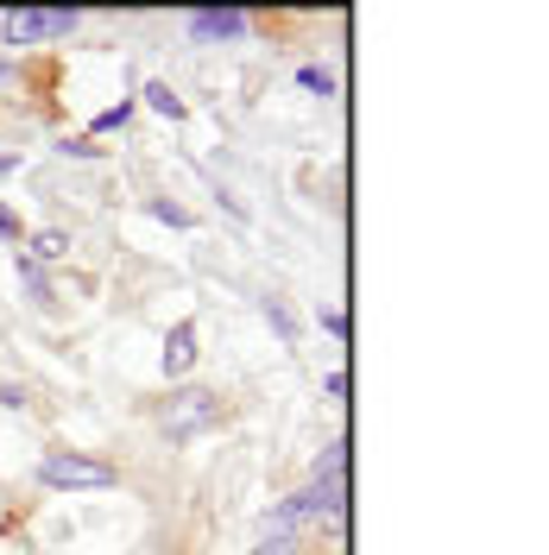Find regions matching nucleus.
I'll list each match as a JSON object with an SVG mask.
<instances>
[{"mask_svg": "<svg viewBox=\"0 0 549 555\" xmlns=\"http://www.w3.org/2000/svg\"><path fill=\"white\" fill-rule=\"evenodd\" d=\"M297 512H316V518H347V442H329L309 486L297 492Z\"/></svg>", "mask_w": 549, "mask_h": 555, "instance_id": "1", "label": "nucleus"}, {"mask_svg": "<svg viewBox=\"0 0 549 555\" xmlns=\"http://www.w3.org/2000/svg\"><path fill=\"white\" fill-rule=\"evenodd\" d=\"M221 416H228V404H221L215 391H203V385H183V391H171V404L158 411V429H165L171 442H190V436L215 429Z\"/></svg>", "mask_w": 549, "mask_h": 555, "instance_id": "2", "label": "nucleus"}, {"mask_svg": "<svg viewBox=\"0 0 549 555\" xmlns=\"http://www.w3.org/2000/svg\"><path fill=\"white\" fill-rule=\"evenodd\" d=\"M38 486H51V492H107L114 486V467L107 461H89V454H44L38 461Z\"/></svg>", "mask_w": 549, "mask_h": 555, "instance_id": "3", "label": "nucleus"}, {"mask_svg": "<svg viewBox=\"0 0 549 555\" xmlns=\"http://www.w3.org/2000/svg\"><path fill=\"white\" fill-rule=\"evenodd\" d=\"M64 33H76V13L69 7H20L0 26L7 44H44V38H64Z\"/></svg>", "mask_w": 549, "mask_h": 555, "instance_id": "4", "label": "nucleus"}, {"mask_svg": "<svg viewBox=\"0 0 549 555\" xmlns=\"http://www.w3.org/2000/svg\"><path fill=\"white\" fill-rule=\"evenodd\" d=\"M246 33V13L241 7H221V13H190V38L196 44H221V38H241Z\"/></svg>", "mask_w": 549, "mask_h": 555, "instance_id": "5", "label": "nucleus"}, {"mask_svg": "<svg viewBox=\"0 0 549 555\" xmlns=\"http://www.w3.org/2000/svg\"><path fill=\"white\" fill-rule=\"evenodd\" d=\"M196 366V322H171V335H165V373L183 379Z\"/></svg>", "mask_w": 549, "mask_h": 555, "instance_id": "6", "label": "nucleus"}, {"mask_svg": "<svg viewBox=\"0 0 549 555\" xmlns=\"http://www.w3.org/2000/svg\"><path fill=\"white\" fill-rule=\"evenodd\" d=\"M26 259H33V266H44V259H69V234L64 228H38L33 246H26Z\"/></svg>", "mask_w": 549, "mask_h": 555, "instance_id": "7", "label": "nucleus"}, {"mask_svg": "<svg viewBox=\"0 0 549 555\" xmlns=\"http://www.w3.org/2000/svg\"><path fill=\"white\" fill-rule=\"evenodd\" d=\"M145 102L158 107L165 120H183V95H177L171 82H145Z\"/></svg>", "mask_w": 549, "mask_h": 555, "instance_id": "8", "label": "nucleus"}, {"mask_svg": "<svg viewBox=\"0 0 549 555\" xmlns=\"http://www.w3.org/2000/svg\"><path fill=\"white\" fill-rule=\"evenodd\" d=\"M13 266H20V284H26V291H33V304H51V284H44V266H33V259H26V253H20V259H13Z\"/></svg>", "mask_w": 549, "mask_h": 555, "instance_id": "9", "label": "nucleus"}, {"mask_svg": "<svg viewBox=\"0 0 549 555\" xmlns=\"http://www.w3.org/2000/svg\"><path fill=\"white\" fill-rule=\"evenodd\" d=\"M266 315H272V328H278V335H284V341H291V335H297V322H291V310H284V304H278V297H266Z\"/></svg>", "mask_w": 549, "mask_h": 555, "instance_id": "10", "label": "nucleus"}, {"mask_svg": "<svg viewBox=\"0 0 549 555\" xmlns=\"http://www.w3.org/2000/svg\"><path fill=\"white\" fill-rule=\"evenodd\" d=\"M297 82L316 89V95H329V89H335V76H329V69H297Z\"/></svg>", "mask_w": 549, "mask_h": 555, "instance_id": "11", "label": "nucleus"}, {"mask_svg": "<svg viewBox=\"0 0 549 555\" xmlns=\"http://www.w3.org/2000/svg\"><path fill=\"white\" fill-rule=\"evenodd\" d=\"M253 555H297V537H266Z\"/></svg>", "mask_w": 549, "mask_h": 555, "instance_id": "12", "label": "nucleus"}, {"mask_svg": "<svg viewBox=\"0 0 549 555\" xmlns=\"http://www.w3.org/2000/svg\"><path fill=\"white\" fill-rule=\"evenodd\" d=\"M114 127H127V107H107V114H95V133H114Z\"/></svg>", "mask_w": 549, "mask_h": 555, "instance_id": "13", "label": "nucleus"}, {"mask_svg": "<svg viewBox=\"0 0 549 555\" xmlns=\"http://www.w3.org/2000/svg\"><path fill=\"white\" fill-rule=\"evenodd\" d=\"M152 215H158V221H171V228H190V215H183V208H171V203H152Z\"/></svg>", "mask_w": 549, "mask_h": 555, "instance_id": "14", "label": "nucleus"}, {"mask_svg": "<svg viewBox=\"0 0 549 555\" xmlns=\"http://www.w3.org/2000/svg\"><path fill=\"white\" fill-rule=\"evenodd\" d=\"M0 234H7V241H20V221H13L7 208H0Z\"/></svg>", "mask_w": 549, "mask_h": 555, "instance_id": "15", "label": "nucleus"}]
</instances>
